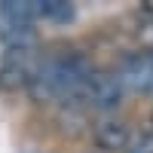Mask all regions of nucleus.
<instances>
[{
    "label": "nucleus",
    "instance_id": "1",
    "mask_svg": "<svg viewBox=\"0 0 153 153\" xmlns=\"http://www.w3.org/2000/svg\"><path fill=\"white\" fill-rule=\"evenodd\" d=\"M123 92H126L123 74H92V80L86 83L83 104H92L98 110H113V107H120Z\"/></svg>",
    "mask_w": 153,
    "mask_h": 153
},
{
    "label": "nucleus",
    "instance_id": "2",
    "mask_svg": "<svg viewBox=\"0 0 153 153\" xmlns=\"http://www.w3.org/2000/svg\"><path fill=\"white\" fill-rule=\"evenodd\" d=\"M92 138H95V144L101 147V150H110V153H117V150H129V144H132V135H129V126H126L123 120H101V123H95V132H92Z\"/></svg>",
    "mask_w": 153,
    "mask_h": 153
},
{
    "label": "nucleus",
    "instance_id": "3",
    "mask_svg": "<svg viewBox=\"0 0 153 153\" xmlns=\"http://www.w3.org/2000/svg\"><path fill=\"white\" fill-rule=\"evenodd\" d=\"M123 80L126 86L141 89V92H153V65L147 55H129L123 61Z\"/></svg>",
    "mask_w": 153,
    "mask_h": 153
},
{
    "label": "nucleus",
    "instance_id": "4",
    "mask_svg": "<svg viewBox=\"0 0 153 153\" xmlns=\"http://www.w3.org/2000/svg\"><path fill=\"white\" fill-rule=\"evenodd\" d=\"M37 19L71 22L74 19V6L68 3V0H37Z\"/></svg>",
    "mask_w": 153,
    "mask_h": 153
},
{
    "label": "nucleus",
    "instance_id": "5",
    "mask_svg": "<svg viewBox=\"0 0 153 153\" xmlns=\"http://www.w3.org/2000/svg\"><path fill=\"white\" fill-rule=\"evenodd\" d=\"M126 153H153V123L147 126L144 132H138V135L132 138V144H129Z\"/></svg>",
    "mask_w": 153,
    "mask_h": 153
},
{
    "label": "nucleus",
    "instance_id": "6",
    "mask_svg": "<svg viewBox=\"0 0 153 153\" xmlns=\"http://www.w3.org/2000/svg\"><path fill=\"white\" fill-rule=\"evenodd\" d=\"M147 61H150V65H153V46L147 49Z\"/></svg>",
    "mask_w": 153,
    "mask_h": 153
}]
</instances>
